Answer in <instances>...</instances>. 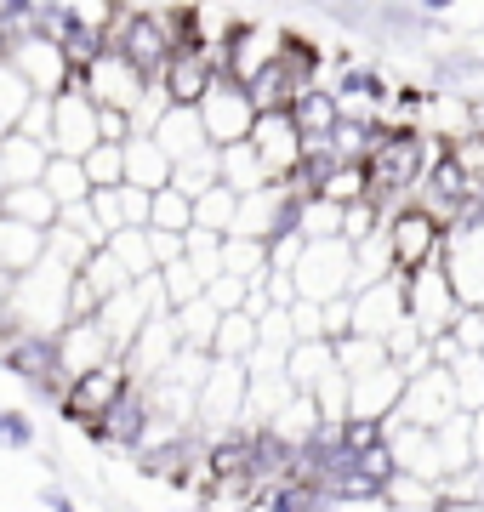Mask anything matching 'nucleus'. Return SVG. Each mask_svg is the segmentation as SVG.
Returning <instances> with one entry per match:
<instances>
[{
	"mask_svg": "<svg viewBox=\"0 0 484 512\" xmlns=\"http://www.w3.org/2000/svg\"><path fill=\"white\" fill-rule=\"evenodd\" d=\"M160 291H166V308H183V302L205 296V279H200V268L188 262V251L177 256V262H166V268H160Z\"/></svg>",
	"mask_w": 484,
	"mask_h": 512,
	"instance_id": "nucleus-42",
	"label": "nucleus"
},
{
	"mask_svg": "<svg viewBox=\"0 0 484 512\" xmlns=\"http://www.w3.org/2000/svg\"><path fill=\"white\" fill-rule=\"evenodd\" d=\"M35 97H46V92H35V80H29L12 57H0V120H6V126H18L23 109H29Z\"/></svg>",
	"mask_w": 484,
	"mask_h": 512,
	"instance_id": "nucleus-39",
	"label": "nucleus"
},
{
	"mask_svg": "<svg viewBox=\"0 0 484 512\" xmlns=\"http://www.w3.org/2000/svg\"><path fill=\"white\" fill-rule=\"evenodd\" d=\"M149 228H160V234H194V194H183L177 183H166L160 194H154Z\"/></svg>",
	"mask_w": 484,
	"mask_h": 512,
	"instance_id": "nucleus-38",
	"label": "nucleus"
},
{
	"mask_svg": "<svg viewBox=\"0 0 484 512\" xmlns=\"http://www.w3.org/2000/svg\"><path fill=\"white\" fill-rule=\"evenodd\" d=\"M405 279L388 274L382 285H365V291H354V330L359 336H382L388 342L393 325H405Z\"/></svg>",
	"mask_w": 484,
	"mask_h": 512,
	"instance_id": "nucleus-16",
	"label": "nucleus"
},
{
	"mask_svg": "<svg viewBox=\"0 0 484 512\" xmlns=\"http://www.w3.org/2000/svg\"><path fill=\"white\" fill-rule=\"evenodd\" d=\"M302 239H342V205L331 200L302 205Z\"/></svg>",
	"mask_w": 484,
	"mask_h": 512,
	"instance_id": "nucleus-49",
	"label": "nucleus"
},
{
	"mask_svg": "<svg viewBox=\"0 0 484 512\" xmlns=\"http://www.w3.org/2000/svg\"><path fill=\"white\" fill-rule=\"evenodd\" d=\"M40 262H46V228H29V222L0 217V268L23 279L29 268H40Z\"/></svg>",
	"mask_w": 484,
	"mask_h": 512,
	"instance_id": "nucleus-24",
	"label": "nucleus"
},
{
	"mask_svg": "<svg viewBox=\"0 0 484 512\" xmlns=\"http://www.w3.org/2000/svg\"><path fill=\"white\" fill-rule=\"evenodd\" d=\"M274 52H280V29H257V23H228L223 40H217V69H223L228 80L251 86V74H257L262 63H274Z\"/></svg>",
	"mask_w": 484,
	"mask_h": 512,
	"instance_id": "nucleus-13",
	"label": "nucleus"
},
{
	"mask_svg": "<svg viewBox=\"0 0 484 512\" xmlns=\"http://www.w3.org/2000/svg\"><path fill=\"white\" fill-rule=\"evenodd\" d=\"M52 228H63V234L86 239L92 251H103V245H109V234H103V222H97L92 200H80V205H63V211H57V222H52Z\"/></svg>",
	"mask_w": 484,
	"mask_h": 512,
	"instance_id": "nucleus-45",
	"label": "nucleus"
},
{
	"mask_svg": "<svg viewBox=\"0 0 484 512\" xmlns=\"http://www.w3.org/2000/svg\"><path fill=\"white\" fill-rule=\"evenodd\" d=\"M234 217H240V194L228 183L217 188H205L200 200H194V228H205V234H234Z\"/></svg>",
	"mask_w": 484,
	"mask_h": 512,
	"instance_id": "nucleus-35",
	"label": "nucleus"
},
{
	"mask_svg": "<svg viewBox=\"0 0 484 512\" xmlns=\"http://www.w3.org/2000/svg\"><path fill=\"white\" fill-rule=\"evenodd\" d=\"M171 154L160 143H154L149 131H137V137H126V183H137V188H149V194H160V188L171 183Z\"/></svg>",
	"mask_w": 484,
	"mask_h": 512,
	"instance_id": "nucleus-23",
	"label": "nucleus"
},
{
	"mask_svg": "<svg viewBox=\"0 0 484 512\" xmlns=\"http://www.w3.org/2000/svg\"><path fill=\"white\" fill-rule=\"evenodd\" d=\"M251 291H257V285H245V279H234V274H217L211 285H205V296H211L223 313H240L245 302H251Z\"/></svg>",
	"mask_w": 484,
	"mask_h": 512,
	"instance_id": "nucleus-51",
	"label": "nucleus"
},
{
	"mask_svg": "<svg viewBox=\"0 0 484 512\" xmlns=\"http://www.w3.org/2000/svg\"><path fill=\"white\" fill-rule=\"evenodd\" d=\"M336 365V342H325V336H314V342H291V353H285V376H291V387L297 393H314L319 376Z\"/></svg>",
	"mask_w": 484,
	"mask_h": 512,
	"instance_id": "nucleus-29",
	"label": "nucleus"
},
{
	"mask_svg": "<svg viewBox=\"0 0 484 512\" xmlns=\"http://www.w3.org/2000/svg\"><path fill=\"white\" fill-rule=\"evenodd\" d=\"M114 194H120V222H126V228H149V211H154V194H149V188L120 183Z\"/></svg>",
	"mask_w": 484,
	"mask_h": 512,
	"instance_id": "nucleus-50",
	"label": "nucleus"
},
{
	"mask_svg": "<svg viewBox=\"0 0 484 512\" xmlns=\"http://www.w3.org/2000/svg\"><path fill=\"white\" fill-rule=\"evenodd\" d=\"M120 57H131L137 69L149 74V80H160L171 63V52H177V40H171L166 18L154 12V6H131V18H126V35H120V46H114Z\"/></svg>",
	"mask_w": 484,
	"mask_h": 512,
	"instance_id": "nucleus-12",
	"label": "nucleus"
},
{
	"mask_svg": "<svg viewBox=\"0 0 484 512\" xmlns=\"http://www.w3.org/2000/svg\"><path fill=\"white\" fill-rule=\"evenodd\" d=\"M0 57H12V52H6V35H0Z\"/></svg>",
	"mask_w": 484,
	"mask_h": 512,
	"instance_id": "nucleus-58",
	"label": "nucleus"
},
{
	"mask_svg": "<svg viewBox=\"0 0 484 512\" xmlns=\"http://www.w3.org/2000/svg\"><path fill=\"white\" fill-rule=\"evenodd\" d=\"M40 183L52 188L57 205H80V200H92V194H97L92 177H86V160H75V154H52V165H46V177H40Z\"/></svg>",
	"mask_w": 484,
	"mask_h": 512,
	"instance_id": "nucleus-31",
	"label": "nucleus"
},
{
	"mask_svg": "<svg viewBox=\"0 0 484 512\" xmlns=\"http://www.w3.org/2000/svg\"><path fill=\"white\" fill-rule=\"evenodd\" d=\"M188 262L200 268V279L211 285V279L223 274V234H205V228H194L188 234Z\"/></svg>",
	"mask_w": 484,
	"mask_h": 512,
	"instance_id": "nucleus-48",
	"label": "nucleus"
},
{
	"mask_svg": "<svg viewBox=\"0 0 484 512\" xmlns=\"http://www.w3.org/2000/svg\"><path fill=\"white\" fill-rule=\"evenodd\" d=\"M109 251L126 262V274L131 279H149V274H160V256H154V239H149V228H120V234L109 239Z\"/></svg>",
	"mask_w": 484,
	"mask_h": 512,
	"instance_id": "nucleus-40",
	"label": "nucleus"
},
{
	"mask_svg": "<svg viewBox=\"0 0 484 512\" xmlns=\"http://www.w3.org/2000/svg\"><path fill=\"white\" fill-rule=\"evenodd\" d=\"M12 63H18L29 80H35V92L57 97L63 92V80H69V63H63V52L57 46H46V40H29V46H18L12 52Z\"/></svg>",
	"mask_w": 484,
	"mask_h": 512,
	"instance_id": "nucleus-28",
	"label": "nucleus"
},
{
	"mask_svg": "<svg viewBox=\"0 0 484 512\" xmlns=\"http://www.w3.org/2000/svg\"><path fill=\"white\" fill-rule=\"evenodd\" d=\"M126 387H131L126 353H120V359H103V365H92L86 376H75V387H69V399H63V410H57V416L92 433L97 421H103L114 404H120V393H126Z\"/></svg>",
	"mask_w": 484,
	"mask_h": 512,
	"instance_id": "nucleus-5",
	"label": "nucleus"
},
{
	"mask_svg": "<svg viewBox=\"0 0 484 512\" xmlns=\"http://www.w3.org/2000/svg\"><path fill=\"white\" fill-rule=\"evenodd\" d=\"M291 279H297V296H308V302L348 296L354 291V245L348 239H308Z\"/></svg>",
	"mask_w": 484,
	"mask_h": 512,
	"instance_id": "nucleus-6",
	"label": "nucleus"
},
{
	"mask_svg": "<svg viewBox=\"0 0 484 512\" xmlns=\"http://www.w3.org/2000/svg\"><path fill=\"white\" fill-rule=\"evenodd\" d=\"M319 200L331 205H354V200H371V183H365V165H336L331 183H325V194Z\"/></svg>",
	"mask_w": 484,
	"mask_h": 512,
	"instance_id": "nucleus-46",
	"label": "nucleus"
},
{
	"mask_svg": "<svg viewBox=\"0 0 484 512\" xmlns=\"http://www.w3.org/2000/svg\"><path fill=\"white\" fill-rule=\"evenodd\" d=\"M160 6H166V0H160Z\"/></svg>",
	"mask_w": 484,
	"mask_h": 512,
	"instance_id": "nucleus-60",
	"label": "nucleus"
},
{
	"mask_svg": "<svg viewBox=\"0 0 484 512\" xmlns=\"http://www.w3.org/2000/svg\"><path fill=\"white\" fill-rule=\"evenodd\" d=\"M40 0H0V18H35Z\"/></svg>",
	"mask_w": 484,
	"mask_h": 512,
	"instance_id": "nucleus-54",
	"label": "nucleus"
},
{
	"mask_svg": "<svg viewBox=\"0 0 484 512\" xmlns=\"http://www.w3.org/2000/svg\"><path fill=\"white\" fill-rule=\"evenodd\" d=\"M416 6H422L428 18H445V12H450V6H456V0H416Z\"/></svg>",
	"mask_w": 484,
	"mask_h": 512,
	"instance_id": "nucleus-55",
	"label": "nucleus"
},
{
	"mask_svg": "<svg viewBox=\"0 0 484 512\" xmlns=\"http://www.w3.org/2000/svg\"><path fill=\"white\" fill-rule=\"evenodd\" d=\"M251 353H257V313H251V308L223 313L217 342H211V359H234V365H245Z\"/></svg>",
	"mask_w": 484,
	"mask_h": 512,
	"instance_id": "nucleus-32",
	"label": "nucleus"
},
{
	"mask_svg": "<svg viewBox=\"0 0 484 512\" xmlns=\"http://www.w3.org/2000/svg\"><path fill=\"white\" fill-rule=\"evenodd\" d=\"M223 80V69H217V52H171L166 74H160V86H166V97L177 103V109H200L205 92Z\"/></svg>",
	"mask_w": 484,
	"mask_h": 512,
	"instance_id": "nucleus-17",
	"label": "nucleus"
},
{
	"mask_svg": "<svg viewBox=\"0 0 484 512\" xmlns=\"http://www.w3.org/2000/svg\"><path fill=\"white\" fill-rule=\"evenodd\" d=\"M0 450H12V456L35 450V421H29V410H18V404H0Z\"/></svg>",
	"mask_w": 484,
	"mask_h": 512,
	"instance_id": "nucleus-47",
	"label": "nucleus"
},
{
	"mask_svg": "<svg viewBox=\"0 0 484 512\" xmlns=\"http://www.w3.org/2000/svg\"><path fill=\"white\" fill-rule=\"evenodd\" d=\"M0 165H6V188L12 183H40L46 177V165H52V143H40L29 131H6L0 137Z\"/></svg>",
	"mask_w": 484,
	"mask_h": 512,
	"instance_id": "nucleus-22",
	"label": "nucleus"
},
{
	"mask_svg": "<svg viewBox=\"0 0 484 512\" xmlns=\"http://www.w3.org/2000/svg\"><path fill=\"white\" fill-rule=\"evenodd\" d=\"M18 131H29V137H40V143H52V97H35V103L23 109Z\"/></svg>",
	"mask_w": 484,
	"mask_h": 512,
	"instance_id": "nucleus-53",
	"label": "nucleus"
},
{
	"mask_svg": "<svg viewBox=\"0 0 484 512\" xmlns=\"http://www.w3.org/2000/svg\"><path fill=\"white\" fill-rule=\"evenodd\" d=\"M97 103L86 92H57L52 97V154H75V160H86L97 143H103V131H97Z\"/></svg>",
	"mask_w": 484,
	"mask_h": 512,
	"instance_id": "nucleus-11",
	"label": "nucleus"
},
{
	"mask_svg": "<svg viewBox=\"0 0 484 512\" xmlns=\"http://www.w3.org/2000/svg\"><path fill=\"white\" fill-rule=\"evenodd\" d=\"M450 382H456V399H462L467 416H479L484 410V353H462L450 365Z\"/></svg>",
	"mask_w": 484,
	"mask_h": 512,
	"instance_id": "nucleus-43",
	"label": "nucleus"
},
{
	"mask_svg": "<svg viewBox=\"0 0 484 512\" xmlns=\"http://www.w3.org/2000/svg\"><path fill=\"white\" fill-rule=\"evenodd\" d=\"M450 416H462V399H456V382H450V365H433L422 376H410L405 382V399L393 410V421H405V427H445Z\"/></svg>",
	"mask_w": 484,
	"mask_h": 512,
	"instance_id": "nucleus-8",
	"label": "nucleus"
},
{
	"mask_svg": "<svg viewBox=\"0 0 484 512\" xmlns=\"http://www.w3.org/2000/svg\"><path fill=\"white\" fill-rule=\"evenodd\" d=\"M149 86H154L149 74L120 52H103L92 69H86V97H92L97 109H126L131 114L143 97H149Z\"/></svg>",
	"mask_w": 484,
	"mask_h": 512,
	"instance_id": "nucleus-10",
	"label": "nucleus"
},
{
	"mask_svg": "<svg viewBox=\"0 0 484 512\" xmlns=\"http://www.w3.org/2000/svg\"><path fill=\"white\" fill-rule=\"evenodd\" d=\"M200 120H205V137H211L217 148L245 143V137H251V126H257V103H251V92H245L240 80H228V74H223V80L205 92Z\"/></svg>",
	"mask_w": 484,
	"mask_h": 512,
	"instance_id": "nucleus-9",
	"label": "nucleus"
},
{
	"mask_svg": "<svg viewBox=\"0 0 484 512\" xmlns=\"http://www.w3.org/2000/svg\"><path fill=\"white\" fill-rule=\"evenodd\" d=\"M6 131H12V126H6V120H0V137H6Z\"/></svg>",
	"mask_w": 484,
	"mask_h": 512,
	"instance_id": "nucleus-59",
	"label": "nucleus"
},
{
	"mask_svg": "<svg viewBox=\"0 0 484 512\" xmlns=\"http://www.w3.org/2000/svg\"><path fill=\"white\" fill-rule=\"evenodd\" d=\"M57 342H63V370H69V376H86V370L103 365V359H120V348L109 342V330L97 325V319L63 325L57 330Z\"/></svg>",
	"mask_w": 484,
	"mask_h": 512,
	"instance_id": "nucleus-20",
	"label": "nucleus"
},
{
	"mask_svg": "<svg viewBox=\"0 0 484 512\" xmlns=\"http://www.w3.org/2000/svg\"><path fill=\"white\" fill-rule=\"evenodd\" d=\"M57 211H63V205L52 200V188L46 183H12L6 194H0V217L29 222V228H52Z\"/></svg>",
	"mask_w": 484,
	"mask_h": 512,
	"instance_id": "nucleus-26",
	"label": "nucleus"
},
{
	"mask_svg": "<svg viewBox=\"0 0 484 512\" xmlns=\"http://www.w3.org/2000/svg\"><path fill=\"white\" fill-rule=\"evenodd\" d=\"M410 200L422 205V211H433L445 228H456V222L467 217V200H473V171L450 154V143L433 148V160H428V171H422V183H416Z\"/></svg>",
	"mask_w": 484,
	"mask_h": 512,
	"instance_id": "nucleus-3",
	"label": "nucleus"
},
{
	"mask_svg": "<svg viewBox=\"0 0 484 512\" xmlns=\"http://www.w3.org/2000/svg\"><path fill=\"white\" fill-rule=\"evenodd\" d=\"M69 268L63 262H40V268H29V274L18 279V296H12V308H18L23 325L35 330H63L69 325Z\"/></svg>",
	"mask_w": 484,
	"mask_h": 512,
	"instance_id": "nucleus-4",
	"label": "nucleus"
},
{
	"mask_svg": "<svg viewBox=\"0 0 484 512\" xmlns=\"http://www.w3.org/2000/svg\"><path fill=\"white\" fill-rule=\"evenodd\" d=\"M382 239H388L393 274L405 279V274H422L428 262H439V256H445L450 228L433 217V211H422V205L410 200V205H399V211H388V217H382Z\"/></svg>",
	"mask_w": 484,
	"mask_h": 512,
	"instance_id": "nucleus-1",
	"label": "nucleus"
},
{
	"mask_svg": "<svg viewBox=\"0 0 484 512\" xmlns=\"http://www.w3.org/2000/svg\"><path fill=\"white\" fill-rule=\"evenodd\" d=\"M171 183L183 188V194H194V200H200L205 188H217V183H223V148L211 143V148H200V154H188V160H177V171H171Z\"/></svg>",
	"mask_w": 484,
	"mask_h": 512,
	"instance_id": "nucleus-36",
	"label": "nucleus"
},
{
	"mask_svg": "<svg viewBox=\"0 0 484 512\" xmlns=\"http://www.w3.org/2000/svg\"><path fill=\"white\" fill-rule=\"evenodd\" d=\"M0 194H6V165H0Z\"/></svg>",
	"mask_w": 484,
	"mask_h": 512,
	"instance_id": "nucleus-57",
	"label": "nucleus"
},
{
	"mask_svg": "<svg viewBox=\"0 0 484 512\" xmlns=\"http://www.w3.org/2000/svg\"><path fill=\"white\" fill-rule=\"evenodd\" d=\"M274 63H280L297 86H319V74H325V52H319L314 35H297V29H280V52H274Z\"/></svg>",
	"mask_w": 484,
	"mask_h": 512,
	"instance_id": "nucleus-27",
	"label": "nucleus"
},
{
	"mask_svg": "<svg viewBox=\"0 0 484 512\" xmlns=\"http://www.w3.org/2000/svg\"><path fill=\"white\" fill-rule=\"evenodd\" d=\"M285 114H291L302 148H325V143H331V131H336V120H342V97L319 80V86H302L297 103H291Z\"/></svg>",
	"mask_w": 484,
	"mask_h": 512,
	"instance_id": "nucleus-18",
	"label": "nucleus"
},
{
	"mask_svg": "<svg viewBox=\"0 0 484 512\" xmlns=\"http://www.w3.org/2000/svg\"><path fill=\"white\" fill-rule=\"evenodd\" d=\"M473 456L484 461V410H479V416H473Z\"/></svg>",
	"mask_w": 484,
	"mask_h": 512,
	"instance_id": "nucleus-56",
	"label": "nucleus"
},
{
	"mask_svg": "<svg viewBox=\"0 0 484 512\" xmlns=\"http://www.w3.org/2000/svg\"><path fill=\"white\" fill-rule=\"evenodd\" d=\"M336 365L348 370V376H371V370H382V365H393V353H388V342L382 336H342L336 342Z\"/></svg>",
	"mask_w": 484,
	"mask_h": 512,
	"instance_id": "nucleus-37",
	"label": "nucleus"
},
{
	"mask_svg": "<svg viewBox=\"0 0 484 512\" xmlns=\"http://www.w3.org/2000/svg\"><path fill=\"white\" fill-rule=\"evenodd\" d=\"M223 274L245 279V285H262V279H268V239L228 234L223 239Z\"/></svg>",
	"mask_w": 484,
	"mask_h": 512,
	"instance_id": "nucleus-34",
	"label": "nucleus"
},
{
	"mask_svg": "<svg viewBox=\"0 0 484 512\" xmlns=\"http://www.w3.org/2000/svg\"><path fill=\"white\" fill-rule=\"evenodd\" d=\"M450 336L462 342V353H484V313L479 308H462V319L450 325Z\"/></svg>",
	"mask_w": 484,
	"mask_h": 512,
	"instance_id": "nucleus-52",
	"label": "nucleus"
},
{
	"mask_svg": "<svg viewBox=\"0 0 484 512\" xmlns=\"http://www.w3.org/2000/svg\"><path fill=\"white\" fill-rule=\"evenodd\" d=\"M149 427H154L149 382H137V376H131V387L120 393V404H114L109 416L92 427V444H97V450H109V456H137V450L149 444Z\"/></svg>",
	"mask_w": 484,
	"mask_h": 512,
	"instance_id": "nucleus-7",
	"label": "nucleus"
},
{
	"mask_svg": "<svg viewBox=\"0 0 484 512\" xmlns=\"http://www.w3.org/2000/svg\"><path fill=\"white\" fill-rule=\"evenodd\" d=\"M171 319H177L183 348H205V353H211V342H217V325H223V308H217L211 296H194V302H183V308H171Z\"/></svg>",
	"mask_w": 484,
	"mask_h": 512,
	"instance_id": "nucleus-30",
	"label": "nucleus"
},
{
	"mask_svg": "<svg viewBox=\"0 0 484 512\" xmlns=\"http://www.w3.org/2000/svg\"><path fill=\"white\" fill-rule=\"evenodd\" d=\"M223 183L234 188V194H251V188L274 183V177H268V165H262V154H257V143H251V137H245V143H228V148H223Z\"/></svg>",
	"mask_w": 484,
	"mask_h": 512,
	"instance_id": "nucleus-33",
	"label": "nucleus"
},
{
	"mask_svg": "<svg viewBox=\"0 0 484 512\" xmlns=\"http://www.w3.org/2000/svg\"><path fill=\"white\" fill-rule=\"evenodd\" d=\"M462 291L450 285V268H445V256L439 262H428L422 274H405V313L416 319V330L422 336H450V325L462 319Z\"/></svg>",
	"mask_w": 484,
	"mask_h": 512,
	"instance_id": "nucleus-2",
	"label": "nucleus"
},
{
	"mask_svg": "<svg viewBox=\"0 0 484 512\" xmlns=\"http://www.w3.org/2000/svg\"><path fill=\"white\" fill-rule=\"evenodd\" d=\"M445 501V484H433V478H416V473H399L388 484V507H410V512H439Z\"/></svg>",
	"mask_w": 484,
	"mask_h": 512,
	"instance_id": "nucleus-41",
	"label": "nucleus"
},
{
	"mask_svg": "<svg viewBox=\"0 0 484 512\" xmlns=\"http://www.w3.org/2000/svg\"><path fill=\"white\" fill-rule=\"evenodd\" d=\"M251 143H257L262 165H268V177L280 183L285 171L302 160V137L291 126V114H257V126H251Z\"/></svg>",
	"mask_w": 484,
	"mask_h": 512,
	"instance_id": "nucleus-19",
	"label": "nucleus"
},
{
	"mask_svg": "<svg viewBox=\"0 0 484 512\" xmlns=\"http://www.w3.org/2000/svg\"><path fill=\"white\" fill-rule=\"evenodd\" d=\"M154 143L171 154V165L177 160H188V154H200V148H211V137H205V120H200V109H166V120L149 131Z\"/></svg>",
	"mask_w": 484,
	"mask_h": 512,
	"instance_id": "nucleus-25",
	"label": "nucleus"
},
{
	"mask_svg": "<svg viewBox=\"0 0 484 512\" xmlns=\"http://www.w3.org/2000/svg\"><path fill=\"white\" fill-rule=\"evenodd\" d=\"M86 177H92V188L126 183V143H97L92 154H86Z\"/></svg>",
	"mask_w": 484,
	"mask_h": 512,
	"instance_id": "nucleus-44",
	"label": "nucleus"
},
{
	"mask_svg": "<svg viewBox=\"0 0 484 512\" xmlns=\"http://www.w3.org/2000/svg\"><path fill=\"white\" fill-rule=\"evenodd\" d=\"M405 370L399 365H382L371 370V376H354V416H371V421H388L393 410H399V399H405Z\"/></svg>",
	"mask_w": 484,
	"mask_h": 512,
	"instance_id": "nucleus-21",
	"label": "nucleus"
},
{
	"mask_svg": "<svg viewBox=\"0 0 484 512\" xmlns=\"http://www.w3.org/2000/svg\"><path fill=\"white\" fill-rule=\"evenodd\" d=\"M445 268H450V285L462 291L467 308L484 302V222H456L445 239Z\"/></svg>",
	"mask_w": 484,
	"mask_h": 512,
	"instance_id": "nucleus-15",
	"label": "nucleus"
},
{
	"mask_svg": "<svg viewBox=\"0 0 484 512\" xmlns=\"http://www.w3.org/2000/svg\"><path fill=\"white\" fill-rule=\"evenodd\" d=\"M0 365L12 370L23 387H40V382H52L57 370H63V342H57V330L23 325L18 336L0 348Z\"/></svg>",
	"mask_w": 484,
	"mask_h": 512,
	"instance_id": "nucleus-14",
	"label": "nucleus"
}]
</instances>
